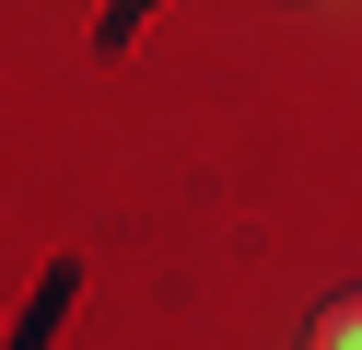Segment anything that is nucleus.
<instances>
[{"instance_id":"obj_1","label":"nucleus","mask_w":362,"mask_h":350,"mask_svg":"<svg viewBox=\"0 0 362 350\" xmlns=\"http://www.w3.org/2000/svg\"><path fill=\"white\" fill-rule=\"evenodd\" d=\"M304 350H362V292H339V303H315V327H304Z\"/></svg>"}]
</instances>
